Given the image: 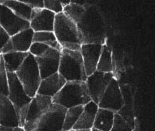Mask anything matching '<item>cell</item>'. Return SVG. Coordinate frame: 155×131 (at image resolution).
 I'll return each instance as SVG.
<instances>
[{
  "instance_id": "obj_26",
  "label": "cell",
  "mask_w": 155,
  "mask_h": 131,
  "mask_svg": "<svg viewBox=\"0 0 155 131\" xmlns=\"http://www.w3.org/2000/svg\"><path fill=\"white\" fill-rule=\"evenodd\" d=\"M0 93L8 96V73L3 61L2 55H0Z\"/></svg>"
},
{
  "instance_id": "obj_11",
  "label": "cell",
  "mask_w": 155,
  "mask_h": 131,
  "mask_svg": "<svg viewBox=\"0 0 155 131\" xmlns=\"http://www.w3.org/2000/svg\"><path fill=\"white\" fill-rule=\"evenodd\" d=\"M34 33L33 30L28 28L11 36L1 50L2 54L14 52L28 53L30 47L33 43Z\"/></svg>"
},
{
  "instance_id": "obj_28",
  "label": "cell",
  "mask_w": 155,
  "mask_h": 131,
  "mask_svg": "<svg viewBox=\"0 0 155 131\" xmlns=\"http://www.w3.org/2000/svg\"><path fill=\"white\" fill-rule=\"evenodd\" d=\"M50 49V47L39 42H33L30 47L28 53L32 55L34 58H39L45 54Z\"/></svg>"
},
{
  "instance_id": "obj_13",
  "label": "cell",
  "mask_w": 155,
  "mask_h": 131,
  "mask_svg": "<svg viewBox=\"0 0 155 131\" xmlns=\"http://www.w3.org/2000/svg\"><path fill=\"white\" fill-rule=\"evenodd\" d=\"M55 14L46 9H32L29 26L34 32L53 31Z\"/></svg>"
},
{
  "instance_id": "obj_19",
  "label": "cell",
  "mask_w": 155,
  "mask_h": 131,
  "mask_svg": "<svg viewBox=\"0 0 155 131\" xmlns=\"http://www.w3.org/2000/svg\"><path fill=\"white\" fill-rule=\"evenodd\" d=\"M115 114L116 113L109 109L98 108L93 128L100 131H110L112 127Z\"/></svg>"
},
{
  "instance_id": "obj_20",
  "label": "cell",
  "mask_w": 155,
  "mask_h": 131,
  "mask_svg": "<svg viewBox=\"0 0 155 131\" xmlns=\"http://www.w3.org/2000/svg\"><path fill=\"white\" fill-rule=\"evenodd\" d=\"M29 53H8L2 54L7 73H15L22 65Z\"/></svg>"
},
{
  "instance_id": "obj_10",
  "label": "cell",
  "mask_w": 155,
  "mask_h": 131,
  "mask_svg": "<svg viewBox=\"0 0 155 131\" xmlns=\"http://www.w3.org/2000/svg\"><path fill=\"white\" fill-rule=\"evenodd\" d=\"M113 77H114L113 72L106 73L98 71H95L87 77L85 82L92 101L96 104L99 103Z\"/></svg>"
},
{
  "instance_id": "obj_6",
  "label": "cell",
  "mask_w": 155,
  "mask_h": 131,
  "mask_svg": "<svg viewBox=\"0 0 155 131\" xmlns=\"http://www.w3.org/2000/svg\"><path fill=\"white\" fill-rule=\"evenodd\" d=\"M26 94L31 98L37 95L41 78L35 58L30 53L15 73Z\"/></svg>"
},
{
  "instance_id": "obj_15",
  "label": "cell",
  "mask_w": 155,
  "mask_h": 131,
  "mask_svg": "<svg viewBox=\"0 0 155 131\" xmlns=\"http://www.w3.org/2000/svg\"><path fill=\"white\" fill-rule=\"evenodd\" d=\"M103 45L100 44H82L81 46L80 50L87 77L96 71Z\"/></svg>"
},
{
  "instance_id": "obj_1",
  "label": "cell",
  "mask_w": 155,
  "mask_h": 131,
  "mask_svg": "<svg viewBox=\"0 0 155 131\" xmlns=\"http://www.w3.org/2000/svg\"><path fill=\"white\" fill-rule=\"evenodd\" d=\"M83 44H104L105 25L100 14L94 8H86L82 18L77 23Z\"/></svg>"
},
{
  "instance_id": "obj_25",
  "label": "cell",
  "mask_w": 155,
  "mask_h": 131,
  "mask_svg": "<svg viewBox=\"0 0 155 131\" xmlns=\"http://www.w3.org/2000/svg\"><path fill=\"white\" fill-rule=\"evenodd\" d=\"M84 106H77L67 109L64 116V125H63L62 131H68L72 130L74 125L77 123L79 116L82 112Z\"/></svg>"
},
{
  "instance_id": "obj_34",
  "label": "cell",
  "mask_w": 155,
  "mask_h": 131,
  "mask_svg": "<svg viewBox=\"0 0 155 131\" xmlns=\"http://www.w3.org/2000/svg\"><path fill=\"white\" fill-rule=\"evenodd\" d=\"M68 131H91V130H70Z\"/></svg>"
},
{
  "instance_id": "obj_22",
  "label": "cell",
  "mask_w": 155,
  "mask_h": 131,
  "mask_svg": "<svg viewBox=\"0 0 155 131\" xmlns=\"http://www.w3.org/2000/svg\"><path fill=\"white\" fill-rule=\"evenodd\" d=\"M33 42H39L50 47V48L61 51L62 47L58 42L56 37L53 31L34 32Z\"/></svg>"
},
{
  "instance_id": "obj_18",
  "label": "cell",
  "mask_w": 155,
  "mask_h": 131,
  "mask_svg": "<svg viewBox=\"0 0 155 131\" xmlns=\"http://www.w3.org/2000/svg\"><path fill=\"white\" fill-rule=\"evenodd\" d=\"M98 109V104L92 100L85 104L72 130H91L93 127V123Z\"/></svg>"
},
{
  "instance_id": "obj_17",
  "label": "cell",
  "mask_w": 155,
  "mask_h": 131,
  "mask_svg": "<svg viewBox=\"0 0 155 131\" xmlns=\"http://www.w3.org/2000/svg\"><path fill=\"white\" fill-rule=\"evenodd\" d=\"M0 125L19 127L17 114L8 96L0 93Z\"/></svg>"
},
{
  "instance_id": "obj_31",
  "label": "cell",
  "mask_w": 155,
  "mask_h": 131,
  "mask_svg": "<svg viewBox=\"0 0 155 131\" xmlns=\"http://www.w3.org/2000/svg\"><path fill=\"white\" fill-rule=\"evenodd\" d=\"M10 37V35L8 34V32L0 26V50L2 49L3 47L6 44Z\"/></svg>"
},
{
  "instance_id": "obj_32",
  "label": "cell",
  "mask_w": 155,
  "mask_h": 131,
  "mask_svg": "<svg viewBox=\"0 0 155 131\" xmlns=\"http://www.w3.org/2000/svg\"><path fill=\"white\" fill-rule=\"evenodd\" d=\"M0 131H25L21 127H6L0 125Z\"/></svg>"
},
{
  "instance_id": "obj_27",
  "label": "cell",
  "mask_w": 155,
  "mask_h": 131,
  "mask_svg": "<svg viewBox=\"0 0 155 131\" xmlns=\"http://www.w3.org/2000/svg\"><path fill=\"white\" fill-rule=\"evenodd\" d=\"M110 131H133L132 127L122 117L120 114L116 113L114 118L112 127Z\"/></svg>"
},
{
  "instance_id": "obj_29",
  "label": "cell",
  "mask_w": 155,
  "mask_h": 131,
  "mask_svg": "<svg viewBox=\"0 0 155 131\" xmlns=\"http://www.w3.org/2000/svg\"><path fill=\"white\" fill-rule=\"evenodd\" d=\"M44 8L50 10L55 15L63 12V7L58 0H44Z\"/></svg>"
},
{
  "instance_id": "obj_7",
  "label": "cell",
  "mask_w": 155,
  "mask_h": 131,
  "mask_svg": "<svg viewBox=\"0 0 155 131\" xmlns=\"http://www.w3.org/2000/svg\"><path fill=\"white\" fill-rule=\"evenodd\" d=\"M52 103L53 100L50 97L37 94L32 98L23 127L24 130H33L38 122L45 114Z\"/></svg>"
},
{
  "instance_id": "obj_14",
  "label": "cell",
  "mask_w": 155,
  "mask_h": 131,
  "mask_svg": "<svg viewBox=\"0 0 155 131\" xmlns=\"http://www.w3.org/2000/svg\"><path fill=\"white\" fill-rule=\"evenodd\" d=\"M60 58L61 51L53 48H50L42 56L35 58L42 80L58 71Z\"/></svg>"
},
{
  "instance_id": "obj_30",
  "label": "cell",
  "mask_w": 155,
  "mask_h": 131,
  "mask_svg": "<svg viewBox=\"0 0 155 131\" xmlns=\"http://www.w3.org/2000/svg\"><path fill=\"white\" fill-rule=\"evenodd\" d=\"M31 9L44 8V0H21Z\"/></svg>"
},
{
  "instance_id": "obj_4",
  "label": "cell",
  "mask_w": 155,
  "mask_h": 131,
  "mask_svg": "<svg viewBox=\"0 0 155 131\" xmlns=\"http://www.w3.org/2000/svg\"><path fill=\"white\" fill-rule=\"evenodd\" d=\"M58 72L64 77L66 82H85L87 75L80 50L62 48Z\"/></svg>"
},
{
  "instance_id": "obj_3",
  "label": "cell",
  "mask_w": 155,
  "mask_h": 131,
  "mask_svg": "<svg viewBox=\"0 0 155 131\" xmlns=\"http://www.w3.org/2000/svg\"><path fill=\"white\" fill-rule=\"evenodd\" d=\"M53 103L66 109L77 106H84L91 101L85 82H66L64 87L52 98Z\"/></svg>"
},
{
  "instance_id": "obj_16",
  "label": "cell",
  "mask_w": 155,
  "mask_h": 131,
  "mask_svg": "<svg viewBox=\"0 0 155 131\" xmlns=\"http://www.w3.org/2000/svg\"><path fill=\"white\" fill-rule=\"evenodd\" d=\"M66 83V80L58 72L42 79L37 94L53 98Z\"/></svg>"
},
{
  "instance_id": "obj_8",
  "label": "cell",
  "mask_w": 155,
  "mask_h": 131,
  "mask_svg": "<svg viewBox=\"0 0 155 131\" xmlns=\"http://www.w3.org/2000/svg\"><path fill=\"white\" fill-rule=\"evenodd\" d=\"M66 109L52 103L32 131H62Z\"/></svg>"
},
{
  "instance_id": "obj_24",
  "label": "cell",
  "mask_w": 155,
  "mask_h": 131,
  "mask_svg": "<svg viewBox=\"0 0 155 131\" xmlns=\"http://www.w3.org/2000/svg\"><path fill=\"white\" fill-rule=\"evenodd\" d=\"M86 11L85 6L77 4L71 1L70 3L63 9V13L73 21L76 24L80 21Z\"/></svg>"
},
{
  "instance_id": "obj_12",
  "label": "cell",
  "mask_w": 155,
  "mask_h": 131,
  "mask_svg": "<svg viewBox=\"0 0 155 131\" xmlns=\"http://www.w3.org/2000/svg\"><path fill=\"white\" fill-rule=\"evenodd\" d=\"M0 26L10 37L30 28L29 22L20 18L3 4H0Z\"/></svg>"
},
{
  "instance_id": "obj_23",
  "label": "cell",
  "mask_w": 155,
  "mask_h": 131,
  "mask_svg": "<svg viewBox=\"0 0 155 131\" xmlns=\"http://www.w3.org/2000/svg\"><path fill=\"white\" fill-rule=\"evenodd\" d=\"M96 71L101 72H113V61L111 50L107 44L103 45L102 51L99 58Z\"/></svg>"
},
{
  "instance_id": "obj_2",
  "label": "cell",
  "mask_w": 155,
  "mask_h": 131,
  "mask_svg": "<svg viewBox=\"0 0 155 131\" xmlns=\"http://www.w3.org/2000/svg\"><path fill=\"white\" fill-rule=\"evenodd\" d=\"M53 32L62 48L80 50L83 44L77 24L63 12L55 15Z\"/></svg>"
},
{
  "instance_id": "obj_9",
  "label": "cell",
  "mask_w": 155,
  "mask_h": 131,
  "mask_svg": "<svg viewBox=\"0 0 155 131\" xmlns=\"http://www.w3.org/2000/svg\"><path fill=\"white\" fill-rule=\"evenodd\" d=\"M124 106L125 101L120 85L117 79L113 77L98 103V106L117 113Z\"/></svg>"
},
{
  "instance_id": "obj_21",
  "label": "cell",
  "mask_w": 155,
  "mask_h": 131,
  "mask_svg": "<svg viewBox=\"0 0 155 131\" xmlns=\"http://www.w3.org/2000/svg\"><path fill=\"white\" fill-rule=\"evenodd\" d=\"M3 5L10 9L20 18L29 22L32 13V9L23 3L21 0H5Z\"/></svg>"
},
{
  "instance_id": "obj_33",
  "label": "cell",
  "mask_w": 155,
  "mask_h": 131,
  "mask_svg": "<svg viewBox=\"0 0 155 131\" xmlns=\"http://www.w3.org/2000/svg\"><path fill=\"white\" fill-rule=\"evenodd\" d=\"M70 2L71 1H61V5H62V7H63V9H64V7H66V5H68V4H69Z\"/></svg>"
},
{
  "instance_id": "obj_5",
  "label": "cell",
  "mask_w": 155,
  "mask_h": 131,
  "mask_svg": "<svg viewBox=\"0 0 155 131\" xmlns=\"http://www.w3.org/2000/svg\"><path fill=\"white\" fill-rule=\"evenodd\" d=\"M8 97L15 108L18 120L19 127H23L32 98L28 96L25 92L22 85L19 82L15 73H8Z\"/></svg>"
},
{
  "instance_id": "obj_35",
  "label": "cell",
  "mask_w": 155,
  "mask_h": 131,
  "mask_svg": "<svg viewBox=\"0 0 155 131\" xmlns=\"http://www.w3.org/2000/svg\"><path fill=\"white\" fill-rule=\"evenodd\" d=\"M91 131H100V130H96V129H95V128H92L91 130Z\"/></svg>"
},
{
  "instance_id": "obj_36",
  "label": "cell",
  "mask_w": 155,
  "mask_h": 131,
  "mask_svg": "<svg viewBox=\"0 0 155 131\" xmlns=\"http://www.w3.org/2000/svg\"><path fill=\"white\" fill-rule=\"evenodd\" d=\"M2 54V51H1V50H0V55Z\"/></svg>"
}]
</instances>
